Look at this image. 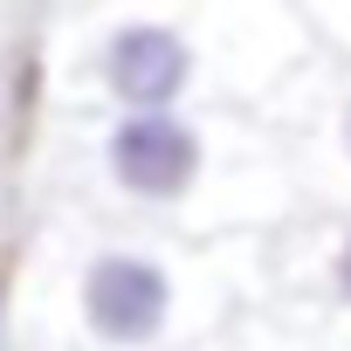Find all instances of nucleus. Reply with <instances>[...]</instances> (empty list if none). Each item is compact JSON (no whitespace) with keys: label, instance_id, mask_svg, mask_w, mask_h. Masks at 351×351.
Instances as JSON below:
<instances>
[{"label":"nucleus","instance_id":"obj_1","mask_svg":"<svg viewBox=\"0 0 351 351\" xmlns=\"http://www.w3.org/2000/svg\"><path fill=\"white\" fill-rule=\"evenodd\" d=\"M76 317L104 351H152L180 324V269L152 248H97L76 269Z\"/></svg>","mask_w":351,"mask_h":351},{"label":"nucleus","instance_id":"obj_2","mask_svg":"<svg viewBox=\"0 0 351 351\" xmlns=\"http://www.w3.org/2000/svg\"><path fill=\"white\" fill-rule=\"evenodd\" d=\"M97 158H104V180L124 200H138V207H180V200L200 193L214 145H207V131L186 110H117L110 131H104V145H97Z\"/></svg>","mask_w":351,"mask_h":351},{"label":"nucleus","instance_id":"obj_3","mask_svg":"<svg viewBox=\"0 0 351 351\" xmlns=\"http://www.w3.org/2000/svg\"><path fill=\"white\" fill-rule=\"evenodd\" d=\"M200 76V49L165 14H124L97 42V83L110 110H186Z\"/></svg>","mask_w":351,"mask_h":351},{"label":"nucleus","instance_id":"obj_4","mask_svg":"<svg viewBox=\"0 0 351 351\" xmlns=\"http://www.w3.org/2000/svg\"><path fill=\"white\" fill-rule=\"evenodd\" d=\"M324 282H330V296L351 310V228L330 241V255H324Z\"/></svg>","mask_w":351,"mask_h":351},{"label":"nucleus","instance_id":"obj_5","mask_svg":"<svg viewBox=\"0 0 351 351\" xmlns=\"http://www.w3.org/2000/svg\"><path fill=\"white\" fill-rule=\"evenodd\" d=\"M337 158H344V165H351V97H344V104H337Z\"/></svg>","mask_w":351,"mask_h":351},{"label":"nucleus","instance_id":"obj_6","mask_svg":"<svg viewBox=\"0 0 351 351\" xmlns=\"http://www.w3.org/2000/svg\"><path fill=\"white\" fill-rule=\"evenodd\" d=\"M0 351H8V276H0Z\"/></svg>","mask_w":351,"mask_h":351}]
</instances>
